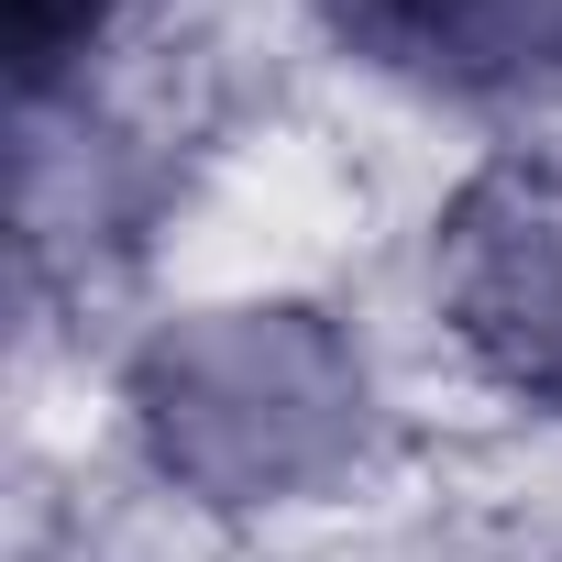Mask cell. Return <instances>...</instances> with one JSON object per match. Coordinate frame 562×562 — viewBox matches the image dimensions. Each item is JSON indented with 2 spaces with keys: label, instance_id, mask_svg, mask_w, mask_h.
I'll list each match as a JSON object with an SVG mask.
<instances>
[{
  "label": "cell",
  "instance_id": "6da1fadb",
  "mask_svg": "<svg viewBox=\"0 0 562 562\" xmlns=\"http://www.w3.org/2000/svg\"><path fill=\"white\" fill-rule=\"evenodd\" d=\"M133 408L177 485L254 507V496H299L353 452L364 375L310 310H210L144 353Z\"/></svg>",
  "mask_w": 562,
  "mask_h": 562
},
{
  "label": "cell",
  "instance_id": "7a4b0ae2",
  "mask_svg": "<svg viewBox=\"0 0 562 562\" xmlns=\"http://www.w3.org/2000/svg\"><path fill=\"white\" fill-rule=\"evenodd\" d=\"M430 288L496 386L562 408V166H485L441 221Z\"/></svg>",
  "mask_w": 562,
  "mask_h": 562
},
{
  "label": "cell",
  "instance_id": "3957f363",
  "mask_svg": "<svg viewBox=\"0 0 562 562\" xmlns=\"http://www.w3.org/2000/svg\"><path fill=\"white\" fill-rule=\"evenodd\" d=\"M342 45L452 100H529L562 89V0H331Z\"/></svg>",
  "mask_w": 562,
  "mask_h": 562
}]
</instances>
